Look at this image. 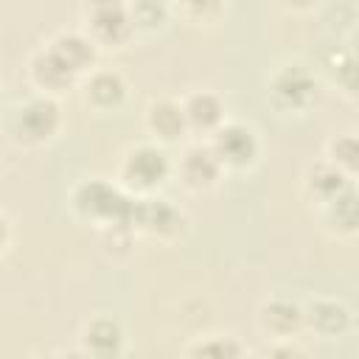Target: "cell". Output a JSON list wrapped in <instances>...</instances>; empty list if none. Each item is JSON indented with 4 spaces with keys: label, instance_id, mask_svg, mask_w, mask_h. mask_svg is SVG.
Returning a JSON list of instances; mask_svg holds the SVG:
<instances>
[{
    "label": "cell",
    "instance_id": "603a6c76",
    "mask_svg": "<svg viewBox=\"0 0 359 359\" xmlns=\"http://www.w3.org/2000/svg\"><path fill=\"white\" fill-rule=\"evenodd\" d=\"M171 17L188 25H213L224 14V0H168Z\"/></svg>",
    "mask_w": 359,
    "mask_h": 359
},
{
    "label": "cell",
    "instance_id": "52a82bcc",
    "mask_svg": "<svg viewBox=\"0 0 359 359\" xmlns=\"http://www.w3.org/2000/svg\"><path fill=\"white\" fill-rule=\"evenodd\" d=\"M129 224L137 236H146L157 244H177L188 233L185 210L180 205H174L171 199L160 196V194L135 196Z\"/></svg>",
    "mask_w": 359,
    "mask_h": 359
},
{
    "label": "cell",
    "instance_id": "8992f818",
    "mask_svg": "<svg viewBox=\"0 0 359 359\" xmlns=\"http://www.w3.org/2000/svg\"><path fill=\"white\" fill-rule=\"evenodd\" d=\"M208 143L213 149V154L219 157V163L224 165V171L230 174H241V171H252L261 160V135L252 123L238 121V118H224L210 135Z\"/></svg>",
    "mask_w": 359,
    "mask_h": 359
},
{
    "label": "cell",
    "instance_id": "2e32d148",
    "mask_svg": "<svg viewBox=\"0 0 359 359\" xmlns=\"http://www.w3.org/2000/svg\"><path fill=\"white\" fill-rule=\"evenodd\" d=\"M356 180L348 177L345 171H339L337 165H331L328 160H314L306 165L303 177H300V188L306 202H311L314 208L325 205L328 199H334L337 194H342L345 188H351Z\"/></svg>",
    "mask_w": 359,
    "mask_h": 359
},
{
    "label": "cell",
    "instance_id": "5b68a950",
    "mask_svg": "<svg viewBox=\"0 0 359 359\" xmlns=\"http://www.w3.org/2000/svg\"><path fill=\"white\" fill-rule=\"evenodd\" d=\"M79 17H81L79 28L98 45L101 53L123 50L135 39L126 0H84Z\"/></svg>",
    "mask_w": 359,
    "mask_h": 359
},
{
    "label": "cell",
    "instance_id": "44dd1931",
    "mask_svg": "<svg viewBox=\"0 0 359 359\" xmlns=\"http://www.w3.org/2000/svg\"><path fill=\"white\" fill-rule=\"evenodd\" d=\"M126 8H129V22L135 28V36L160 34L171 20L168 0H126Z\"/></svg>",
    "mask_w": 359,
    "mask_h": 359
},
{
    "label": "cell",
    "instance_id": "ffe728a7",
    "mask_svg": "<svg viewBox=\"0 0 359 359\" xmlns=\"http://www.w3.org/2000/svg\"><path fill=\"white\" fill-rule=\"evenodd\" d=\"M325 76L348 101L356 98V56L351 45H337L331 50L325 59Z\"/></svg>",
    "mask_w": 359,
    "mask_h": 359
},
{
    "label": "cell",
    "instance_id": "9a60e30c",
    "mask_svg": "<svg viewBox=\"0 0 359 359\" xmlns=\"http://www.w3.org/2000/svg\"><path fill=\"white\" fill-rule=\"evenodd\" d=\"M320 227L328 238L334 241H351L359 233V196H356V182L328 199L325 205L317 208Z\"/></svg>",
    "mask_w": 359,
    "mask_h": 359
},
{
    "label": "cell",
    "instance_id": "8fae6325",
    "mask_svg": "<svg viewBox=\"0 0 359 359\" xmlns=\"http://www.w3.org/2000/svg\"><path fill=\"white\" fill-rule=\"evenodd\" d=\"M353 328V309L339 297H311L303 303V331L317 339H342Z\"/></svg>",
    "mask_w": 359,
    "mask_h": 359
},
{
    "label": "cell",
    "instance_id": "7402d4cb",
    "mask_svg": "<svg viewBox=\"0 0 359 359\" xmlns=\"http://www.w3.org/2000/svg\"><path fill=\"white\" fill-rule=\"evenodd\" d=\"M95 241H98V252L107 261L121 264V261H129L135 255L137 233L132 230V224H109V227L95 230Z\"/></svg>",
    "mask_w": 359,
    "mask_h": 359
},
{
    "label": "cell",
    "instance_id": "277c9868",
    "mask_svg": "<svg viewBox=\"0 0 359 359\" xmlns=\"http://www.w3.org/2000/svg\"><path fill=\"white\" fill-rule=\"evenodd\" d=\"M62 126H65L62 101L34 93L31 98L14 107L8 118V137L20 149H42L59 137Z\"/></svg>",
    "mask_w": 359,
    "mask_h": 359
},
{
    "label": "cell",
    "instance_id": "4fadbf2b",
    "mask_svg": "<svg viewBox=\"0 0 359 359\" xmlns=\"http://www.w3.org/2000/svg\"><path fill=\"white\" fill-rule=\"evenodd\" d=\"M79 351L93 359H118L126 353V331L109 314L90 317L79 331Z\"/></svg>",
    "mask_w": 359,
    "mask_h": 359
},
{
    "label": "cell",
    "instance_id": "ba28073f",
    "mask_svg": "<svg viewBox=\"0 0 359 359\" xmlns=\"http://www.w3.org/2000/svg\"><path fill=\"white\" fill-rule=\"evenodd\" d=\"M25 76H28V84L42 93V95H50V98H62L67 95L70 90L79 87L81 76L48 45L42 42L39 48L31 50L28 62H25Z\"/></svg>",
    "mask_w": 359,
    "mask_h": 359
},
{
    "label": "cell",
    "instance_id": "83f0119b",
    "mask_svg": "<svg viewBox=\"0 0 359 359\" xmlns=\"http://www.w3.org/2000/svg\"><path fill=\"white\" fill-rule=\"evenodd\" d=\"M0 87H3V81H0Z\"/></svg>",
    "mask_w": 359,
    "mask_h": 359
},
{
    "label": "cell",
    "instance_id": "e0dca14e",
    "mask_svg": "<svg viewBox=\"0 0 359 359\" xmlns=\"http://www.w3.org/2000/svg\"><path fill=\"white\" fill-rule=\"evenodd\" d=\"M180 104H182V112H185L188 132H194V135L208 137L227 118L224 98L213 90H191L188 95L180 98Z\"/></svg>",
    "mask_w": 359,
    "mask_h": 359
},
{
    "label": "cell",
    "instance_id": "4316f807",
    "mask_svg": "<svg viewBox=\"0 0 359 359\" xmlns=\"http://www.w3.org/2000/svg\"><path fill=\"white\" fill-rule=\"evenodd\" d=\"M11 238H14V227H11V219L6 216V210H0V255L11 247Z\"/></svg>",
    "mask_w": 359,
    "mask_h": 359
},
{
    "label": "cell",
    "instance_id": "7c38bea8",
    "mask_svg": "<svg viewBox=\"0 0 359 359\" xmlns=\"http://www.w3.org/2000/svg\"><path fill=\"white\" fill-rule=\"evenodd\" d=\"M143 123H146V132L154 143L160 146H177L182 143L191 132H188V123H185V112H182V104L180 98H171V95H160V98H151L146 104V112H143Z\"/></svg>",
    "mask_w": 359,
    "mask_h": 359
},
{
    "label": "cell",
    "instance_id": "ac0fdd59",
    "mask_svg": "<svg viewBox=\"0 0 359 359\" xmlns=\"http://www.w3.org/2000/svg\"><path fill=\"white\" fill-rule=\"evenodd\" d=\"M48 45L84 79L93 67H98V62H101V50H98V45L81 31V28H65V31H56L50 39H48Z\"/></svg>",
    "mask_w": 359,
    "mask_h": 359
},
{
    "label": "cell",
    "instance_id": "9c48e42d",
    "mask_svg": "<svg viewBox=\"0 0 359 359\" xmlns=\"http://www.w3.org/2000/svg\"><path fill=\"white\" fill-rule=\"evenodd\" d=\"M79 95H81V104L90 109V112H98V115H115L126 107L129 101V81L121 70L115 67H93L81 81H79Z\"/></svg>",
    "mask_w": 359,
    "mask_h": 359
},
{
    "label": "cell",
    "instance_id": "30bf717a",
    "mask_svg": "<svg viewBox=\"0 0 359 359\" xmlns=\"http://www.w3.org/2000/svg\"><path fill=\"white\" fill-rule=\"evenodd\" d=\"M224 165L213 154L210 143H191L182 149L180 160L174 163V177L188 194H210L224 180Z\"/></svg>",
    "mask_w": 359,
    "mask_h": 359
},
{
    "label": "cell",
    "instance_id": "7a4b0ae2",
    "mask_svg": "<svg viewBox=\"0 0 359 359\" xmlns=\"http://www.w3.org/2000/svg\"><path fill=\"white\" fill-rule=\"evenodd\" d=\"M320 98V79L314 67L300 59L280 62L266 79V104L286 118H303Z\"/></svg>",
    "mask_w": 359,
    "mask_h": 359
},
{
    "label": "cell",
    "instance_id": "484cf974",
    "mask_svg": "<svg viewBox=\"0 0 359 359\" xmlns=\"http://www.w3.org/2000/svg\"><path fill=\"white\" fill-rule=\"evenodd\" d=\"M278 3H280V8L289 11V14H311V11L320 8L323 0H278Z\"/></svg>",
    "mask_w": 359,
    "mask_h": 359
},
{
    "label": "cell",
    "instance_id": "d4e9b609",
    "mask_svg": "<svg viewBox=\"0 0 359 359\" xmlns=\"http://www.w3.org/2000/svg\"><path fill=\"white\" fill-rule=\"evenodd\" d=\"M266 356H309V348L300 345V337H289V339H269L264 348Z\"/></svg>",
    "mask_w": 359,
    "mask_h": 359
},
{
    "label": "cell",
    "instance_id": "d6986e66",
    "mask_svg": "<svg viewBox=\"0 0 359 359\" xmlns=\"http://www.w3.org/2000/svg\"><path fill=\"white\" fill-rule=\"evenodd\" d=\"M182 353H185V356H194V359H238V356H247L250 348H247L236 334L208 331V334L194 337V339L182 348Z\"/></svg>",
    "mask_w": 359,
    "mask_h": 359
},
{
    "label": "cell",
    "instance_id": "cb8c5ba5",
    "mask_svg": "<svg viewBox=\"0 0 359 359\" xmlns=\"http://www.w3.org/2000/svg\"><path fill=\"white\" fill-rule=\"evenodd\" d=\"M323 160H328L331 165H337L339 171H345L348 177L356 180V171H359V140L353 132H339V135H331L325 140V154Z\"/></svg>",
    "mask_w": 359,
    "mask_h": 359
},
{
    "label": "cell",
    "instance_id": "5bb4252c",
    "mask_svg": "<svg viewBox=\"0 0 359 359\" xmlns=\"http://www.w3.org/2000/svg\"><path fill=\"white\" fill-rule=\"evenodd\" d=\"M255 325L266 339H289L303 334V303L292 297H266L255 311Z\"/></svg>",
    "mask_w": 359,
    "mask_h": 359
},
{
    "label": "cell",
    "instance_id": "3957f363",
    "mask_svg": "<svg viewBox=\"0 0 359 359\" xmlns=\"http://www.w3.org/2000/svg\"><path fill=\"white\" fill-rule=\"evenodd\" d=\"M174 177V160L168 157L165 146L154 140H140L123 149L115 171V182L132 196L157 194Z\"/></svg>",
    "mask_w": 359,
    "mask_h": 359
},
{
    "label": "cell",
    "instance_id": "6da1fadb",
    "mask_svg": "<svg viewBox=\"0 0 359 359\" xmlns=\"http://www.w3.org/2000/svg\"><path fill=\"white\" fill-rule=\"evenodd\" d=\"M70 213L90 224L93 230L109 227V224H129L135 196L126 194L115 180L107 177H84L70 188L67 196Z\"/></svg>",
    "mask_w": 359,
    "mask_h": 359
}]
</instances>
